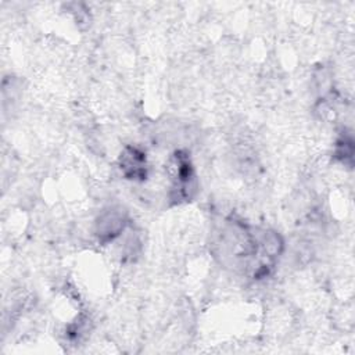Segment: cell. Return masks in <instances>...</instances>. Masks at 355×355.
Returning <instances> with one entry per match:
<instances>
[{
    "instance_id": "cell-4",
    "label": "cell",
    "mask_w": 355,
    "mask_h": 355,
    "mask_svg": "<svg viewBox=\"0 0 355 355\" xmlns=\"http://www.w3.org/2000/svg\"><path fill=\"white\" fill-rule=\"evenodd\" d=\"M122 175L129 180L141 182L148 175L146 153L136 146H126L118 159Z\"/></svg>"
},
{
    "instance_id": "cell-2",
    "label": "cell",
    "mask_w": 355,
    "mask_h": 355,
    "mask_svg": "<svg viewBox=\"0 0 355 355\" xmlns=\"http://www.w3.org/2000/svg\"><path fill=\"white\" fill-rule=\"evenodd\" d=\"M169 200L173 204L190 201L197 193V175L186 150H176L169 159Z\"/></svg>"
},
{
    "instance_id": "cell-1",
    "label": "cell",
    "mask_w": 355,
    "mask_h": 355,
    "mask_svg": "<svg viewBox=\"0 0 355 355\" xmlns=\"http://www.w3.org/2000/svg\"><path fill=\"white\" fill-rule=\"evenodd\" d=\"M212 248L225 266L259 280L272 273L284 241L275 230L226 219L215 233Z\"/></svg>"
},
{
    "instance_id": "cell-3",
    "label": "cell",
    "mask_w": 355,
    "mask_h": 355,
    "mask_svg": "<svg viewBox=\"0 0 355 355\" xmlns=\"http://www.w3.org/2000/svg\"><path fill=\"white\" fill-rule=\"evenodd\" d=\"M129 225L128 212L121 205H110L100 211L94 222V234L103 244L118 239Z\"/></svg>"
},
{
    "instance_id": "cell-5",
    "label": "cell",
    "mask_w": 355,
    "mask_h": 355,
    "mask_svg": "<svg viewBox=\"0 0 355 355\" xmlns=\"http://www.w3.org/2000/svg\"><path fill=\"white\" fill-rule=\"evenodd\" d=\"M334 157L343 162L344 165H352V159H354V140L352 136L349 133H344L341 135L337 141H336V147H334Z\"/></svg>"
}]
</instances>
